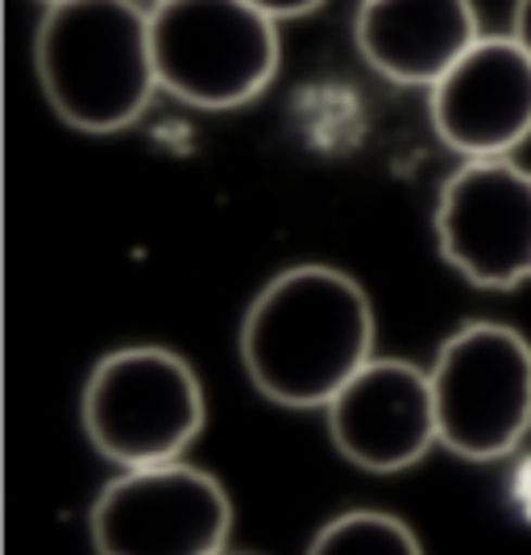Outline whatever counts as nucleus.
Here are the masks:
<instances>
[{
    "mask_svg": "<svg viewBox=\"0 0 531 555\" xmlns=\"http://www.w3.org/2000/svg\"><path fill=\"white\" fill-rule=\"evenodd\" d=\"M374 302L353 274L320 261L278 270L241 320V365L266 402L324 411L374 361Z\"/></svg>",
    "mask_w": 531,
    "mask_h": 555,
    "instance_id": "obj_1",
    "label": "nucleus"
},
{
    "mask_svg": "<svg viewBox=\"0 0 531 555\" xmlns=\"http://www.w3.org/2000/svg\"><path fill=\"white\" fill-rule=\"evenodd\" d=\"M34 70L54 116L92 138L134 129L159 88L150 4L63 0L34 38Z\"/></svg>",
    "mask_w": 531,
    "mask_h": 555,
    "instance_id": "obj_2",
    "label": "nucleus"
},
{
    "mask_svg": "<svg viewBox=\"0 0 531 555\" xmlns=\"http://www.w3.org/2000/svg\"><path fill=\"white\" fill-rule=\"evenodd\" d=\"M84 436L109 464L154 468L175 464L200 440L208 398L200 373L175 348L125 345L92 365L79 398Z\"/></svg>",
    "mask_w": 531,
    "mask_h": 555,
    "instance_id": "obj_3",
    "label": "nucleus"
},
{
    "mask_svg": "<svg viewBox=\"0 0 531 555\" xmlns=\"http://www.w3.org/2000/svg\"><path fill=\"white\" fill-rule=\"evenodd\" d=\"M159 88L200 113H232L275 83L282 63L278 22L250 0H154Z\"/></svg>",
    "mask_w": 531,
    "mask_h": 555,
    "instance_id": "obj_4",
    "label": "nucleus"
},
{
    "mask_svg": "<svg viewBox=\"0 0 531 555\" xmlns=\"http://www.w3.org/2000/svg\"><path fill=\"white\" fill-rule=\"evenodd\" d=\"M440 448L457 461H503L531 431V345L498 320H469L428 365Z\"/></svg>",
    "mask_w": 531,
    "mask_h": 555,
    "instance_id": "obj_5",
    "label": "nucleus"
},
{
    "mask_svg": "<svg viewBox=\"0 0 531 555\" xmlns=\"http://www.w3.org/2000/svg\"><path fill=\"white\" fill-rule=\"evenodd\" d=\"M96 555H225L232 502L200 464L125 468L88 509Z\"/></svg>",
    "mask_w": 531,
    "mask_h": 555,
    "instance_id": "obj_6",
    "label": "nucleus"
},
{
    "mask_svg": "<svg viewBox=\"0 0 531 555\" xmlns=\"http://www.w3.org/2000/svg\"><path fill=\"white\" fill-rule=\"evenodd\" d=\"M432 236L453 274L478 291L531 282V170L515 158L462 163L437 195Z\"/></svg>",
    "mask_w": 531,
    "mask_h": 555,
    "instance_id": "obj_7",
    "label": "nucleus"
},
{
    "mask_svg": "<svg viewBox=\"0 0 531 555\" xmlns=\"http://www.w3.org/2000/svg\"><path fill=\"white\" fill-rule=\"evenodd\" d=\"M328 440L362 473L391 477L416 468L432 448H440L432 377L416 361L374 357L324 406Z\"/></svg>",
    "mask_w": 531,
    "mask_h": 555,
    "instance_id": "obj_8",
    "label": "nucleus"
},
{
    "mask_svg": "<svg viewBox=\"0 0 531 555\" xmlns=\"http://www.w3.org/2000/svg\"><path fill=\"white\" fill-rule=\"evenodd\" d=\"M437 138L462 158H515L531 138V54L510 34H485L428 92Z\"/></svg>",
    "mask_w": 531,
    "mask_h": 555,
    "instance_id": "obj_9",
    "label": "nucleus"
},
{
    "mask_svg": "<svg viewBox=\"0 0 531 555\" xmlns=\"http://www.w3.org/2000/svg\"><path fill=\"white\" fill-rule=\"evenodd\" d=\"M473 0H362L353 47L362 63L399 88H437L482 42Z\"/></svg>",
    "mask_w": 531,
    "mask_h": 555,
    "instance_id": "obj_10",
    "label": "nucleus"
},
{
    "mask_svg": "<svg viewBox=\"0 0 531 555\" xmlns=\"http://www.w3.org/2000/svg\"><path fill=\"white\" fill-rule=\"evenodd\" d=\"M307 555H423V543L399 514L345 509L312 534Z\"/></svg>",
    "mask_w": 531,
    "mask_h": 555,
    "instance_id": "obj_11",
    "label": "nucleus"
},
{
    "mask_svg": "<svg viewBox=\"0 0 531 555\" xmlns=\"http://www.w3.org/2000/svg\"><path fill=\"white\" fill-rule=\"evenodd\" d=\"M250 4L282 25V22H300V17H307V13H316L324 0H250Z\"/></svg>",
    "mask_w": 531,
    "mask_h": 555,
    "instance_id": "obj_12",
    "label": "nucleus"
},
{
    "mask_svg": "<svg viewBox=\"0 0 531 555\" xmlns=\"http://www.w3.org/2000/svg\"><path fill=\"white\" fill-rule=\"evenodd\" d=\"M510 38L531 54V0H515V13H510Z\"/></svg>",
    "mask_w": 531,
    "mask_h": 555,
    "instance_id": "obj_13",
    "label": "nucleus"
},
{
    "mask_svg": "<svg viewBox=\"0 0 531 555\" xmlns=\"http://www.w3.org/2000/svg\"><path fill=\"white\" fill-rule=\"evenodd\" d=\"M38 4H47V9H50V4H63V0H38Z\"/></svg>",
    "mask_w": 531,
    "mask_h": 555,
    "instance_id": "obj_14",
    "label": "nucleus"
},
{
    "mask_svg": "<svg viewBox=\"0 0 531 555\" xmlns=\"http://www.w3.org/2000/svg\"><path fill=\"white\" fill-rule=\"evenodd\" d=\"M225 555H232V552H225Z\"/></svg>",
    "mask_w": 531,
    "mask_h": 555,
    "instance_id": "obj_15",
    "label": "nucleus"
},
{
    "mask_svg": "<svg viewBox=\"0 0 531 555\" xmlns=\"http://www.w3.org/2000/svg\"><path fill=\"white\" fill-rule=\"evenodd\" d=\"M150 4H154V0H150Z\"/></svg>",
    "mask_w": 531,
    "mask_h": 555,
    "instance_id": "obj_16",
    "label": "nucleus"
}]
</instances>
